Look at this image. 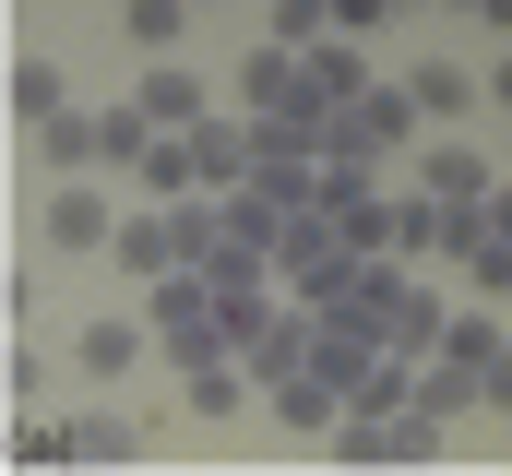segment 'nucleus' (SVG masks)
I'll return each mask as SVG.
<instances>
[{
    "label": "nucleus",
    "mask_w": 512,
    "mask_h": 476,
    "mask_svg": "<svg viewBox=\"0 0 512 476\" xmlns=\"http://www.w3.org/2000/svg\"><path fill=\"white\" fill-rule=\"evenodd\" d=\"M429 191H441L453 215H477V191H489V179H477V155H441V167H429Z\"/></svg>",
    "instance_id": "nucleus-1"
},
{
    "label": "nucleus",
    "mask_w": 512,
    "mask_h": 476,
    "mask_svg": "<svg viewBox=\"0 0 512 476\" xmlns=\"http://www.w3.org/2000/svg\"><path fill=\"white\" fill-rule=\"evenodd\" d=\"M155 322H167V334L191 346V334H203V298H191V286H155Z\"/></svg>",
    "instance_id": "nucleus-2"
}]
</instances>
